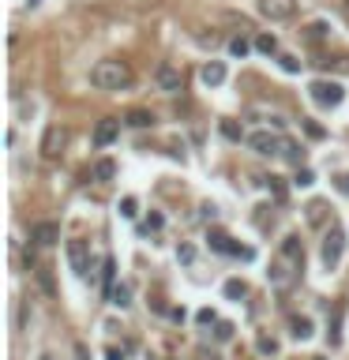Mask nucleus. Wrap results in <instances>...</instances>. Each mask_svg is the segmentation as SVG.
<instances>
[{
	"label": "nucleus",
	"instance_id": "f257e3e1",
	"mask_svg": "<svg viewBox=\"0 0 349 360\" xmlns=\"http://www.w3.org/2000/svg\"><path fill=\"white\" fill-rule=\"evenodd\" d=\"M300 270H304V248H300V236H285L282 248H278V255L270 259L266 278H270V285L278 289V293H285V289L300 278Z\"/></svg>",
	"mask_w": 349,
	"mask_h": 360
},
{
	"label": "nucleus",
	"instance_id": "f03ea898",
	"mask_svg": "<svg viewBox=\"0 0 349 360\" xmlns=\"http://www.w3.org/2000/svg\"><path fill=\"white\" fill-rule=\"evenodd\" d=\"M90 83L98 90H120L132 83V68H128L124 60H98L94 68H90Z\"/></svg>",
	"mask_w": 349,
	"mask_h": 360
},
{
	"label": "nucleus",
	"instance_id": "7ed1b4c3",
	"mask_svg": "<svg viewBox=\"0 0 349 360\" xmlns=\"http://www.w3.org/2000/svg\"><path fill=\"white\" fill-rule=\"evenodd\" d=\"M342 248H346V233H342V225H331V229H327V236H323V251H319L327 270H334V266H338Z\"/></svg>",
	"mask_w": 349,
	"mask_h": 360
},
{
	"label": "nucleus",
	"instance_id": "20e7f679",
	"mask_svg": "<svg viewBox=\"0 0 349 360\" xmlns=\"http://www.w3.org/2000/svg\"><path fill=\"white\" fill-rule=\"evenodd\" d=\"M154 79H158V90H166V94H181L184 90V75H181V68H173V64H162V68L154 72Z\"/></svg>",
	"mask_w": 349,
	"mask_h": 360
},
{
	"label": "nucleus",
	"instance_id": "39448f33",
	"mask_svg": "<svg viewBox=\"0 0 349 360\" xmlns=\"http://www.w3.org/2000/svg\"><path fill=\"white\" fill-rule=\"evenodd\" d=\"M64 143H68V131L60 128V124H49L45 135H42V158H56Z\"/></svg>",
	"mask_w": 349,
	"mask_h": 360
},
{
	"label": "nucleus",
	"instance_id": "423d86ee",
	"mask_svg": "<svg viewBox=\"0 0 349 360\" xmlns=\"http://www.w3.org/2000/svg\"><path fill=\"white\" fill-rule=\"evenodd\" d=\"M312 101L316 105H338L342 101V83H327V79L312 83Z\"/></svg>",
	"mask_w": 349,
	"mask_h": 360
},
{
	"label": "nucleus",
	"instance_id": "0eeeda50",
	"mask_svg": "<svg viewBox=\"0 0 349 360\" xmlns=\"http://www.w3.org/2000/svg\"><path fill=\"white\" fill-rule=\"evenodd\" d=\"M259 12H263L266 19H274V23H282V19H293L297 4H293V0H263V4H259Z\"/></svg>",
	"mask_w": 349,
	"mask_h": 360
},
{
	"label": "nucleus",
	"instance_id": "6e6552de",
	"mask_svg": "<svg viewBox=\"0 0 349 360\" xmlns=\"http://www.w3.org/2000/svg\"><path fill=\"white\" fill-rule=\"evenodd\" d=\"M210 248H214V251H222V255H244V259H248V255H251L248 248L233 244V240H229V236H225L222 229H210Z\"/></svg>",
	"mask_w": 349,
	"mask_h": 360
},
{
	"label": "nucleus",
	"instance_id": "1a4fd4ad",
	"mask_svg": "<svg viewBox=\"0 0 349 360\" xmlns=\"http://www.w3.org/2000/svg\"><path fill=\"white\" fill-rule=\"evenodd\" d=\"M56 240H60V225L56 221H38L34 225V244L38 248H53Z\"/></svg>",
	"mask_w": 349,
	"mask_h": 360
},
{
	"label": "nucleus",
	"instance_id": "9d476101",
	"mask_svg": "<svg viewBox=\"0 0 349 360\" xmlns=\"http://www.w3.org/2000/svg\"><path fill=\"white\" fill-rule=\"evenodd\" d=\"M248 146L255 154H274L282 143H278V135H270V131H255V135H248Z\"/></svg>",
	"mask_w": 349,
	"mask_h": 360
},
{
	"label": "nucleus",
	"instance_id": "9b49d317",
	"mask_svg": "<svg viewBox=\"0 0 349 360\" xmlns=\"http://www.w3.org/2000/svg\"><path fill=\"white\" fill-rule=\"evenodd\" d=\"M116 131H120V120H98V128H94V143L98 146H109L113 139H116Z\"/></svg>",
	"mask_w": 349,
	"mask_h": 360
},
{
	"label": "nucleus",
	"instance_id": "f8f14e48",
	"mask_svg": "<svg viewBox=\"0 0 349 360\" xmlns=\"http://www.w3.org/2000/svg\"><path fill=\"white\" fill-rule=\"evenodd\" d=\"M68 259H71V270L86 274L90 266H86V244L83 240H68Z\"/></svg>",
	"mask_w": 349,
	"mask_h": 360
},
{
	"label": "nucleus",
	"instance_id": "ddd939ff",
	"mask_svg": "<svg viewBox=\"0 0 349 360\" xmlns=\"http://www.w3.org/2000/svg\"><path fill=\"white\" fill-rule=\"evenodd\" d=\"M222 79H225V68L218 64V60H210L207 68H203V83H207V87H218Z\"/></svg>",
	"mask_w": 349,
	"mask_h": 360
},
{
	"label": "nucleus",
	"instance_id": "4468645a",
	"mask_svg": "<svg viewBox=\"0 0 349 360\" xmlns=\"http://www.w3.org/2000/svg\"><path fill=\"white\" fill-rule=\"evenodd\" d=\"M124 120L132 124V128H150V124H154V113H150V109H132Z\"/></svg>",
	"mask_w": 349,
	"mask_h": 360
},
{
	"label": "nucleus",
	"instance_id": "2eb2a0df",
	"mask_svg": "<svg viewBox=\"0 0 349 360\" xmlns=\"http://www.w3.org/2000/svg\"><path fill=\"white\" fill-rule=\"evenodd\" d=\"M113 173H116V165H113L109 158H101L98 165H94V176H98V180H113Z\"/></svg>",
	"mask_w": 349,
	"mask_h": 360
},
{
	"label": "nucleus",
	"instance_id": "dca6fc26",
	"mask_svg": "<svg viewBox=\"0 0 349 360\" xmlns=\"http://www.w3.org/2000/svg\"><path fill=\"white\" fill-rule=\"evenodd\" d=\"M255 49H259V53H278V38H274V34H263V38H255Z\"/></svg>",
	"mask_w": 349,
	"mask_h": 360
},
{
	"label": "nucleus",
	"instance_id": "f3484780",
	"mask_svg": "<svg viewBox=\"0 0 349 360\" xmlns=\"http://www.w3.org/2000/svg\"><path fill=\"white\" fill-rule=\"evenodd\" d=\"M222 135H225V139H233V143H240V139H244L240 124H233V120H222Z\"/></svg>",
	"mask_w": 349,
	"mask_h": 360
},
{
	"label": "nucleus",
	"instance_id": "a211bd4d",
	"mask_svg": "<svg viewBox=\"0 0 349 360\" xmlns=\"http://www.w3.org/2000/svg\"><path fill=\"white\" fill-rule=\"evenodd\" d=\"M34 274H38V285H42L45 293H49V297H53L56 289H53V278H49V266H34Z\"/></svg>",
	"mask_w": 349,
	"mask_h": 360
},
{
	"label": "nucleus",
	"instance_id": "6ab92c4d",
	"mask_svg": "<svg viewBox=\"0 0 349 360\" xmlns=\"http://www.w3.org/2000/svg\"><path fill=\"white\" fill-rule=\"evenodd\" d=\"M293 334H297V338H308V334H312V319H308V315H297V319H293Z\"/></svg>",
	"mask_w": 349,
	"mask_h": 360
},
{
	"label": "nucleus",
	"instance_id": "aec40b11",
	"mask_svg": "<svg viewBox=\"0 0 349 360\" xmlns=\"http://www.w3.org/2000/svg\"><path fill=\"white\" fill-rule=\"evenodd\" d=\"M244 293H248V285H244V282H237V278H233V282H225V297H233V300H237V297H244Z\"/></svg>",
	"mask_w": 349,
	"mask_h": 360
},
{
	"label": "nucleus",
	"instance_id": "412c9836",
	"mask_svg": "<svg viewBox=\"0 0 349 360\" xmlns=\"http://www.w3.org/2000/svg\"><path fill=\"white\" fill-rule=\"evenodd\" d=\"M300 124H304V131L312 135V139H323V135H327V131H323V124H316V120H300Z\"/></svg>",
	"mask_w": 349,
	"mask_h": 360
},
{
	"label": "nucleus",
	"instance_id": "4be33fe9",
	"mask_svg": "<svg viewBox=\"0 0 349 360\" xmlns=\"http://www.w3.org/2000/svg\"><path fill=\"white\" fill-rule=\"evenodd\" d=\"M229 53H233V57H244V53H248V42H244V38H233V42H229Z\"/></svg>",
	"mask_w": 349,
	"mask_h": 360
},
{
	"label": "nucleus",
	"instance_id": "5701e85b",
	"mask_svg": "<svg viewBox=\"0 0 349 360\" xmlns=\"http://www.w3.org/2000/svg\"><path fill=\"white\" fill-rule=\"evenodd\" d=\"M282 150H285V158H289V161H300V158H304V150H297L293 143H282Z\"/></svg>",
	"mask_w": 349,
	"mask_h": 360
},
{
	"label": "nucleus",
	"instance_id": "b1692460",
	"mask_svg": "<svg viewBox=\"0 0 349 360\" xmlns=\"http://www.w3.org/2000/svg\"><path fill=\"white\" fill-rule=\"evenodd\" d=\"M135 206H139V203H135L132 195H128V199L120 203V214H124V218H135Z\"/></svg>",
	"mask_w": 349,
	"mask_h": 360
},
{
	"label": "nucleus",
	"instance_id": "393cba45",
	"mask_svg": "<svg viewBox=\"0 0 349 360\" xmlns=\"http://www.w3.org/2000/svg\"><path fill=\"white\" fill-rule=\"evenodd\" d=\"M282 68H285V72H300V60L285 53V57H282Z\"/></svg>",
	"mask_w": 349,
	"mask_h": 360
},
{
	"label": "nucleus",
	"instance_id": "a878e982",
	"mask_svg": "<svg viewBox=\"0 0 349 360\" xmlns=\"http://www.w3.org/2000/svg\"><path fill=\"white\" fill-rule=\"evenodd\" d=\"M259 353H278V342L274 338H259Z\"/></svg>",
	"mask_w": 349,
	"mask_h": 360
},
{
	"label": "nucleus",
	"instance_id": "bb28decb",
	"mask_svg": "<svg viewBox=\"0 0 349 360\" xmlns=\"http://www.w3.org/2000/svg\"><path fill=\"white\" fill-rule=\"evenodd\" d=\"M270 191H274V199H278V203L285 199V188L278 184V176H270Z\"/></svg>",
	"mask_w": 349,
	"mask_h": 360
},
{
	"label": "nucleus",
	"instance_id": "cd10ccee",
	"mask_svg": "<svg viewBox=\"0 0 349 360\" xmlns=\"http://www.w3.org/2000/svg\"><path fill=\"white\" fill-rule=\"evenodd\" d=\"M308 218H312V221H323V203H312V206H308Z\"/></svg>",
	"mask_w": 349,
	"mask_h": 360
},
{
	"label": "nucleus",
	"instance_id": "c85d7f7f",
	"mask_svg": "<svg viewBox=\"0 0 349 360\" xmlns=\"http://www.w3.org/2000/svg\"><path fill=\"white\" fill-rule=\"evenodd\" d=\"M113 304H120V308L128 304V289H124V285H120V289H113Z\"/></svg>",
	"mask_w": 349,
	"mask_h": 360
},
{
	"label": "nucleus",
	"instance_id": "c756f323",
	"mask_svg": "<svg viewBox=\"0 0 349 360\" xmlns=\"http://www.w3.org/2000/svg\"><path fill=\"white\" fill-rule=\"evenodd\" d=\"M233 338V327L229 323H218V342H229Z\"/></svg>",
	"mask_w": 349,
	"mask_h": 360
},
{
	"label": "nucleus",
	"instance_id": "7c9ffc66",
	"mask_svg": "<svg viewBox=\"0 0 349 360\" xmlns=\"http://www.w3.org/2000/svg\"><path fill=\"white\" fill-rule=\"evenodd\" d=\"M312 180H316V176H312V169H300V173H297V184H300V188H308Z\"/></svg>",
	"mask_w": 349,
	"mask_h": 360
},
{
	"label": "nucleus",
	"instance_id": "2f4dec72",
	"mask_svg": "<svg viewBox=\"0 0 349 360\" xmlns=\"http://www.w3.org/2000/svg\"><path fill=\"white\" fill-rule=\"evenodd\" d=\"M177 255H181L184 263H192V259H196V251H192V248H188V244H181V248H177Z\"/></svg>",
	"mask_w": 349,
	"mask_h": 360
},
{
	"label": "nucleus",
	"instance_id": "473e14b6",
	"mask_svg": "<svg viewBox=\"0 0 349 360\" xmlns=\"http://www.w3.org/2000/svg\"><path fill=\"white\" fill-rule=\"evenodd\" d=\"M109 360H124V353H116V349H109Z\"/></svg>",
	"mask_w": 349,
	"mask_h": 360
},
{
	"label": "nucleus",
	"instance_id": "72a5a7b5",
	"mask_svg": "<svg viewBox=\"0 0 349 360\" xmlns=\"http://www.w3.org/2000/svg\"><path fill=\"white\" fill-rule=\"evenodd\" d=\"M342 188H346V191H349V176H342Z\"/></svg>",
	"mask_w": 349,
	"mask_h": 360
}]
</instances>
